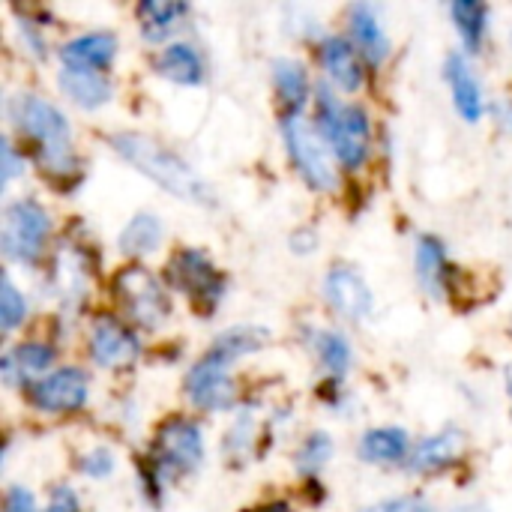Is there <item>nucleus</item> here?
I'll list each match as a JSON object with an SVG mask.
<instances>
[{
	"mask_svg": "<svg viewBox=\"0 0 512 512\" xmlns=\"http://www.w3.org/2000/svg\"><path fill=\"white\" fill-rule=\"evenodd\" d=\"M351 36H354V48L369 57L372 63H381L390 51V42H387V33L375 15L372 6H354L351 9Z\"/></svg>",
	"mask_w": 512,
	"mask_h": 512,
	"instance_id": "6ab92c4d",
	"label": "nucleus"
},
{
	"mask_svg": "<svg viewBox=\"0 0 512 512\" xmlns=\"http://www.w3.org/2000/svg\"><path fill=\"white\" fill-rule=\"evenodd\" d=\"M33 405L45 414H66L78 411L87 402V375L75 366H63L33 384L30 393Z\"/></svg>",
	"mask_w": 512,
	"mask_h": 512,
	"instance_id": "1a4fd4ad",
	"label": "nucleus"
},
{
	"mask_svg": "<svg viewBox=\"0 0 512 512\" xmlns=\"http://www.w3.org/2000/svg\"><path fill=\"white\" fill-rule=\"evenodd\" d=\"M315 351L333 375H342L351 366V348L339 333H315Z\"/></svg>",
	"mask_w": 512,
	"mask_h": 512,
	"instance_id": "cd10ccee",
	"label": "nucleus"
},
{
	"mask_svg": "<svg viewBox=\"0 0 512 512\" xmlns=\"http://www.w3.org/2000/svg\"><path fill=\"white\" fill-rule=\"evenodd\" d=\"M21 159L15 156V150H12V144L9 141H3V183H9L18 171H21Z\"/></svg>",
	"mask_w": 512,
	"mask_h": 512,
	"instance_id": "72a5a7b5",
	"label": "nucleus"
},
{
	"mask_svg": "<svg viewBox=\"0 0 512 512\" xmlns=\"http://www.w3.org/2000/svg\"><path fill=\"white\" fill-rule=\"evenodd\" d=\"M45 512H81V510H78V501H75V495H72L69 489H57Z\"/></svg>",
	"mask_w": 512,
	"mask_h": 512,
	"instance_id": "473e14b6",
	"label": "nucleus"
},
{
	"mask_svg": "<svg viewBox=\"0 0 512 512\" xmlns=\"http://www.w3.org/2000/svg\"><path fill=\"white\" fill-rule=\"evenodd\" d=\"M330 453H333V441L324 432H315L312 438L303 441V447L297 453V465H300L303 474H315V471H321L327 465Z\"/></svg>",
	"mask_w": 512,
	"mask_h": 512,
	"instance_id": "c756f323",
	"label": "nucleus"
},
{
	"mask_svg": "<svg viewBox=\"0 0 512 512\" xmlns=\"http://www.w3.org/2000/svg\"><path fill=\"white\" fill-rule=\"evenodd\" d=\"M111 453L108 450H96V453H90L87 459H84V471L90 474V477H105V474H111Z\"/></svg>",
	"mask_w": 512,
	"mask_h": 512,
	"instance_id": "2f4dec72",
	"label": "nucleus"
},
{
	"mask_svg": "<svg viewBox=\"0 0 512 512\" xmlns=\"http://www.w3.org/2000/svg\"><path fill=\"white\" fill-rule=\"evenodd\" d=\"M24 315H27L24 297L18 294V288L12 285V279L3 276L0 279V327L9 333V330H15L24 321Z\"/></svg>",
	"mask_w": 512,
	"mask_h": 512,
	"instance_id": "c85d7f7f",
	"label": "nucleus"
},
{
	"mask_svg": "<svg viewBox=\"0 0 512 512\" xmlns=\"http://www.w3.org/2000/svg\"><path fill=\"white\" fill-rule=\"evenodd\" d=\"M264 345H267V330H261V327H234V330H225V333L213 342L210 354H216V357L234 363L240 354H252V351H258V348H264Z\"/></svg>",
	"mask_w": 512,
	"mask_h": 512,
	"instance_id": "a878e982",
	"label": "nucleus"
},
{
	"mask_svg": "<svg viewBox=\"0 0 512 512\" xmlns=\"http://www.w3.org/2000/svg\"><path fill=\"white\" fill-rule=\"evenodd\" d=\"M447 78L453 87V102L462 111V117L471 123L480 120L483 117V90H480V81L474 78V72L462 54L447 57Z\"/></svg>",
	"mask_w": 512,
	"mask_h": 512,
	"instance_id": "a211bd4d",
	"label": "nucleus"
},
{
	"mask_svg": "<svg viewBox=\"0 0 512 512\" xmlns=\"http://www.w3.org/2000/svg\"><path fill=\"white\" fill-rule=\"evenodd\" d=\"M171 282L180 291H186L189 297L207 300V303L219 300V294H222V279H219L216 267L201 252H195V249H183V252L174 255V261H171Z\"/></svg>",
	"mask_w": 512,
	"mask_h": 512,
	"instance_id": "9b49d317",
	"label": "nucleus"
},
{
	"mask_svg": "<svg viewBox=\"0 0 512 512\" xmlns=\"http://www.w3.org/2000/svg\"><path fill=\"white\" fill-rule=\"evenodd\" d=\"M384 512H435L423 498H399V501H393L390 507Z\"/></svg>",
	"mask_w": 512,
	"mask_h": 512,
	"instance_id": "f704fd0d",
	"label": "nucleus"
},
{
	"mask_svg": "<svg viewBox=\"0 0 512 512\" xmlns=\"http://www.w3.org/2000/svg\"><path fill=\"white\" fill-rule=\"evenodd\" d=\"M360 456L372 465H393L408 456V435L402 429H372L360 441Z\"/></svg>",
	"mask_w": 512,
	"mask_h": 512,
	"instance_id": "4be33fe9",
	"label": "nucleus"
},
{
	"mask_svg": "<svg viewBox=\"0 0 512 512\" xmlns=\"http://www.w3.org/2000/svg\"><path fill=\"white\" fill-rule=\"evenodd\" d=\"M282 135H285V147L291 153L294 168L303 174V180L312 189L330 192V189L339 186V177H336V168H333L327 141H324V135H318L306 123V117H300V114L285 117L282 120Z\"/></svg>",
	"mask_w": 512,
	"mask_h": 512,
	"instance_id": "39448f33",
	"label": "nucleus"
},
{
	"mask_svg": "<svg viewBox=\"0 0 512 512\" xmlns=\"http://www.w3.org/2000/svg\"><path fill=\"white\" fill-rule=\"evenodd\" d=\"M321 63H324V72L342 90H357L363 84V69H360V57H357L354 42H348L342 36H327L321 42Z\"/></svg>",
	"mask_w": 512,
	"mask_h": 512,
	"instance_id": "2eb2a0df",
	"label": "nucleus"
},
{
	"mask_svg": "<svg viewBox=\"0 0 512 512\" xmlns=\"http://www.w3.org/2000/svg\"><path fill=\"white\" fill-rule=\"evenodd\" d=\"M48 231H51L48 213L36 201L21 198V201L6 207L3 234H0L3 252L12 261H18V264H33L42 255V249H45Z\"/></svg>",
	"mask_w": 512,
	"mask_h": 512,
	"instance_id": "423d86ee",
	"label": "nucleus"
},
{
	"mask_svg": "<svg viewBox=\"0 0 512 512\" xmlns=\"http://www.w3.org/2000/svg\"><path fill=\"white\" fill-rule=\"evenodd\" d=\"M450 12H453V21H456V27L462 33L465 45L471 51H477L480 42H483V33H486V15H489V9L483 3H474V0H459V3L450 6Z\"/></svg>",
	"mask_w": 512,
	"mask_h": 512,
	"instance_id": "bb28decb",
	"label": "nucleus"
},
{
	"mask_svg": "<svg viewBox=\"0 0 512 512\" xmlns=\"http://www.w3.org/2000/svg\"><path fill=\"white\" fill-rule=\"evenodd\" d=\"M156 69H159V75H165L177 84H198L204 78V63H201L198 51L192 45H183V42L162 48Z\"/></svg>",
	"mask_w": 512,
	"mask_h": 512,
	"instance_id": "412c9836",
	"label": "nucleus"
},
{
	"mask_svg": "<svg viewBox=\"0 0 512 512\" xmlns=\"http://www.w3.org/2000/svg\"><path fill=\"white\" fill-rule=\"evenodd\" d=\"M459 512H486V510H480V507H462Z\"/></svg>",
	"mask_w": 512,
	"mask_h": 512,
	"instance_id": "e433bc0d",
	"label": "nucleus"
},
{
	"mask_svg": "<svg viewBox=\"0 0 512 512\" xmlns=\"http://www.w3.org/2000/svg\"><path fill=\"white\" fill-rule=\"evenodd\" d=\"M273 72H276V93H279V102L285 105V117L300 114V108H303L306 99H309V75H306V66H303L300 60L282 57V60H276Z\"/></svg>",
	"mask_w": 512,
	"mask_h": 512,
	"instance_id": "aec40b11",
	"label": "nucleus"
},
{
	"mask_svg": "<svg viewBox=\"0 0 512 512\" xmlns=\"http://www.w3.org/2000/svg\"><path fill=\"white\" fill-rule=\"evenodd\" d=\"M327 303L348 321H360L372 309V291L363 276L351 267H333L324 279Z\"/></svg>",
	"mask_w": 512,
	"mask_h": 512,
	"instance_id": "f8f14e48",
	"label": "nucleus"
},
{
	"mask_svg": "<svg viewBox=\"0 0 512 512\" xmlns=\"http://www.w3.org/2000/svg\"><path fill=\"white\" fill-rule=\"evenodd\" d=\"M162 240V222L153 216V213H138L120 234L117 246L123 255H132V258H141V255H150L156 252Z\"/></svg>",
	"mask_w": 512,
	"mask_h": 512,
	"instance_id": "5701e85b",
	"label": "nucleus"
},
{
	"mask_svg": "<svg viewBox=\"0 0 512 512\" xmlns=\"http://www.w3.org/2000/svg\"><path fill=\"white\" fill-rule=\"evenodd\" d=\"M114 294H117V303L126 309V315L147 330H156L171 315V300L162 282L144 264L123 267L114 276Z\"/></svg>",
	"mask_w": 512,
	"mask_h": 512,
	"instance_id": "20e7f679",
	"label": "nucleus"
},
{
	"mask_svg": "<svg viewBox=\"0 0 512 512\" xmlns=\"http://www.w3.org/2000/svg\"><path fill=\"white\" fill-rule=\"evenodd\" d=\"M417 276H420V285L441 297L444 285H447V255H444V246L441 240L435 237H423L420 246H417Z\"/></svg>",
	"mask_w": 512,
	"mask_h": 512,
	"instance_id": "b1692460",
	"label": "nucleus"
},
{
	"mask_svg": "<svg viewBox=\"0 0 512 512\" xmlns=\"http://www.w3.org/2000/svg\"><path fill=\"white\" fill-rule=\"evenodd\" d=\"M318 108H321V135L336 153V159L351 171L360 168L372 144V126L366 111L360 105L336 102V96H330L327 90H321Z\"/></svg>",
	"mask_w": 512,
	"mask_h": 512,
	"instance_id": "7ed1b4c3",
	"label": "nucleus"
},
{
	"mask_svg": "<svg viewBox=\"0 0 512 512\" xmlns=\"http://www.w3.org/2000/svg\"><path fill=\"white\" fill-rule=\"evenodd\" d=\"M9 114H12L18 132L33 141L45 171L66 174L75 165L69 123L51 102L39 99L36 93H21L9 102Z\"/></svg>",
	"mask_w": 512,
	"mask_h": 512,
	"instance_id": "f03ea898",
	"label": "nucleus"
},
{
	"mask_svg": "<svg viewBox=\"0 0 512 512\" xmlns=\"http://www.w3.org/2000/svg\"><path fill=\"white\" fill-rule=\"evenodd\" d=\"M510 381H512V372H510Z\"/></svg>",
	"mask_w": 512,
	"mask_h": 512,
	"instance_id": "4c0bfd02",
	"label": "nucleus"
},
{
	"mask_svg": "<svg viewBox=\"0 0 512 512\" xmlns=\"http://www.w3.org/2000/svg\"><path fill=\"white\" fill-rule=\"evenodd\" d=\"M114 54H117V39L111 33H84V36H78L60 48L63 66L93 69V72L108 69Z\"/></svg>",
	"mask_w": 512,
	"mask_h": 512,
	"instance_id": "4468645a",
	"label": "nucleus"
},
{
	"mask_svg": "<svg viewBox=\"0 0 512 512\" xmlns=\"http://www.w3.org/2000/svg\"><path fill=\"white\" fill-rule=\"evenodd\" d=\"M228 366H231L228 360H222L216 354H207L186 375V396L201 411H225V408L234 405L237 387H234V378H231Z\"/></svg>",
	"mask_w": 512,
	"mask_h": 512,
	"instance_id": "6e6552de",
	"label": "nucleus"
},
{
	"mask_svg": "<svg viewBox=\"0 0 512 512\" xmlns=\"http://www.w3.org/2000/svg\"><path fill=\"white\" fill-rule=\"evenodd\" d=\"M465 450V438L456 432V429H447L435 438H426L414 456H411V471H420V474H438L444 468H450Z\"/></svg>",
	"mask_w": 512,
	"mask_h": 512,
	"instance_id": "f3484780",
	"label": "nucleus"
},
{
	"mask_svg": "<svg viewBox=\"0 0 512 512\" xmlns=\"http://www.w3.org/2000/svg\"><path fill=\"white\" fill-rule=\"evenodd\" d=\"M204 459L201 429L189 420H171L159 429L153 447V474L159 483H171L177 474L195 471Z\"/></svg>",
	"mask_w": 512,
	"mask_h": 512,
	"instance_id": "0eeeda50",
	"label": "nucleus"
},
{
	"mask_svg": "<svg viewBox=\"0 0 512 512\" xmlns=\"http://www.w3.org/2000/svg\"><path fill=\"white\" fill-rule=\"evenodd\" d=\"M186 12H189L186 3H141L138 6L141 33L147 39H165Z\"/></svg>",
	"mask_w": 512,
	"mask_h": 512,
	"instance_id": "393cba45",
	"label": "nucleus"
},
{
	"mask_svg": "<svg viewBox=\"0 0 512 512\" xmlns=\"http://www.w3.org/2000/svg\"><path fill=\"white\" fill-rule=\"evenodd\" d=\"M60 87L81 108H99L111 99V81L105 78V72H93V69L63 66Z\"/></svg>",
	"mask_w": 512,
	"mask_h": 512,
	"instance_id": "dca6fc26",
	"label": "nucleus"
},
{
	"mask_svg": "<svg viewBox=\"0 0 512 512\" xmlns=\"http://www.w3.org/2000/svg\"><path fill=\"white\" fill-rule=\"evenodd\" d=\"M114 150L135 165L141 174H147L150 180H156L159 186H165L168 192H174L177 198L195 201V204H210V186L171 150L159 147L153 138H144L138 132H123L111 138Z\"/></svg>",
	"mask_w": 512,
	"mask_h": 512,
	"instance_id": "f257e3e1",
	"label": "nucleus"
},
{
	"mask_svg": "<svg viewBox=\"0 0 512 512\" xmlns=\"http://www.w3.org/2000/svg\"><path fill=\"white\" fill-rule=\"evenodd\" d=\"M51 360H54V348L39 345V342H24V345L12 348V351L3 357V363H0L3 381H6L9 387L27 384V381L39 384V381H42L39 375L51 366Z\"/></svg>",
	"mask_w": 512,
	"mask_h": 512,
	"instance_id": "ddd939ff",
	"label": "nucleus"
},
{
	"mask_svg": "<svg viewBox=\"0 0 512 512\" xmlns=\"http://www.w3.org/2000/svg\"><path fill=\"white\" fill-rule=\"evenodd\" d=\"M90 354L105 369H126L138 360L141 345L129 327L114 318H99L90 333Z\"/></svg>",
	"mask_w": 512,
	"mask_h": 512,
	"instance_id": "9d476101",
	"label": "nucleus"
},
{
	"mask_svg": "<svg viewBox=\"0 0 512 512\" xmlns=\"http://www.w3.org/2000/svg\"><path fill=\"white\" fill-rule=\"evenodd\" d=\"M258 512H288V507H282V504H276V507H267V510H258Z\"/></svg>",
	"mask_w": 512,
	"mask_h": 512,
	"instance_id": "c9c22d12",
	"label": "nucleus"
},
{
	"mask_svg": "<svg viewBox=\"0 0 512 512\" xmlns=\"http://www.w3.org/2000/svg\"><path fill=\"white\" fill-rule=\"evenodd\" d=\"M3 512H36L33 495H30L24 486H12V489L6 492V504H3Z\"/></svg>",
	"mask_w": 512,
	"mask_h": 512,
	"instance_id": "7c9ffc66",
	"label": "nucleus"
}]
</instances>
